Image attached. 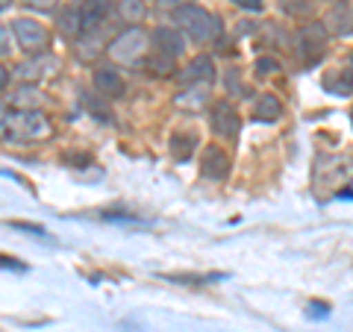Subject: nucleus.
<instances>
[{
	"label": "nucleus",
	"mask_w": 353,
	"mask_h": 332,
	"mask_svg": "<svg viewBox=\"0 0 353 332\" xmlns=\"http://www.w3.org/2000/svg\"><path fill=\"white\" fill-rule=\"evenodd\" d=\"M194 147H197V138L192 136V132H176V136L171 138V150H174V159H180V162H185L194 153Z\"/></svg>",
	"instance_id": "nucleus-16"
},
{
	"label": "nucleus",
	"mask_w": 353,
	"mask_h": 332,
	"mask_svg": "<svg viewBox=\"0 0 353 332\" xmlns=\"http://www.w3.org/2000/svg\"><path fill=\"white\" fill-rule=\"evenodd\" d=\"M80 12H83V36H88V32L101 30V24L109 18V12H112V0H83Z\"/></svg>",
	"instance_id": "nucleus-9"
},
{
	"label": "nucleus",
	"mask_w": 353,
	"mask_h": 332,
	"mask_svg": "<svg viewBox=\"0 0 353 332\" xmlns=\"http://www.w3.org/2000/svg\"><path fill=\"white\" fill-rule=\"evenodd\" d=\"M294 50L306 65L324 59L327 50V24H306L294 32Z\"/></svg>",
	"instance_id": "nucleus-5"
},
{
	"label": "nucleus",
	"mask_w": 353,
	"mask_h": 332,
	"mask_svg": "<svg viewBox=\"0 0 353 332\" xmlns=\"http://www.w3.org/2000/svg\"><path fill=\"white\" fill-rule=\"evenodd\" d=\"M209 121H212L215 136L230 138V141H233V138L239 136V129H241L239 112L233 109V103H227V101H218L212 109H209Z\"/></svg>",
	"instance_id": "nucleus-7"
},
{
	"label": "nucleus",
	"mask_w": 353,
	"mask_h": 332,
	"mask_svg": "<svg viewBox=\"0 0 353 332\" xmlns=\"http://www.w3.org/2000/svg\"><path fill=\"white\" fill-rule=\"evenodd\" d=\"M227 171H230V156L224 153V147L209 145L201 156V174L206 180H224Z\"/></svg>",
	"instance_id": "nucleus-10"
},
{
	"label": "nucleus",
	"mask_w": 353,
	"mask_h": 332,
	"mask_svg": "<svg viewBox=\"0 0 353 332\" xmlns=\"http://www.w3.org/2000/svg\"><path fill=\"white\" fill-rule=\"evenodd\" d=\"M174 24H176V30L185 32V36L194 41H212L221 30V21L212 12H206L203 6H194V3L174 9Z\"/></svg>",
	"instance_id": "nucleus-3"
},
{
	"label": "nucleus",
	"mask_w": 353,
	"mask_h": 332,
	"mask_svg": "<svg viewBox=\"0 0 353 332\" xmlns=\"http://www.w3.org/2000/svg\"><path fill=\"white\" fill-rule=\"evenodd\" d=\"M333 18L336 21H341V9H336V12H333ZM350 24H353V21H350V9H347V12H345V27H339V32H350Z\"/></svg>",
	"instance_id": "nucleus-25"
},
{
	"label": "nucleus",
	"mask_w": 353,
	"mask_h": 332,
	"mask_svg": "<svg viewBox=\"0 0 353 332\" xmlns=\"http://www.w3.org/2000/svg\"><path fill=\"white\" fill-rule=\"evenodd\" d=\"M230 3H236L239 9H248V12H259L262 9V0H230Z\"/></svg>",
	"instance_id": "nucleus-22"
},
{
	"label": "nucleus",
	"mask_w": 353,
	"mask_h": 332,
	"mask_svg": "<svg viewBox=\"0 0 353 332\" xmlns=\"http://www.w3.org/2000/svg\"><path fill=\"white\" fill-rule=\"evenodd\" d=\"M27 9H39V12H50L53 6L59 3V0H21Z\"/></svg>",
	"instance_id": "nucleus-20"
},
{
	"label": "nucleus",
	"mask_w": 353,
	"mask_h": 332,
	"mask_svg": "<svg viewBox=\"0 0 353 332\" xmlns=\"http://www.w3.org/2000/svg\"><path fill=\"white\" fill-rule=\"evenodd\" d=\"M57 27L65 39H77V36H83V12H80V3H68L59 12V21H57Z\"/></svg>",
	"instance_id": "nucleus-13"
},
{
	"label": "nucleus",
	"mask_w": 353,
	"mask_h": 332,
	"mask_svg": "<svg viewBox=\"0 0 353 332\" xmlns=\"http://www.w3.org/2000/svg\"><path fill=\"white\" fill-rule=\"evenodd\" d=\"M145 65H148V71H153L157 76H168V74H174V68H176V62H174V59L159 56V53H153V56H150Z\"/></svg>",
	"instance_id": "nucleus-18"
},
{
	"label": "nucleus",
	"mask_w": 353,
	"mask_h": 332,
	"mask_svg": "<svg viewBox=\"0 0 353 332\" xmlns=\"http://www.w3.org/2000/svg\"><path fill=\"white\" fill-rule=\"evenodd\" d=\"M12 53V32H9L6 24H0V56Z\"/></svg>",
	"instance_id": "nucleus-19"
},
{
	"label": "nucleus",
	"mask_w": 353,
	"mask_h": 332,
	"mask_svg": "<svg viewBox=\"0 0 353 332\" xmlns=\"http://www.w3.org/2000/svg\"><path fill=\"white\" fill-rule=\"evenodd\" d=\"M53 132L48 115L41 109H12L0 106V138L24 145V141H41Z\"/></svg>",
	"instance_id": "nucleus-1"
},
{
	"label": "nucleus",
	"mask_w": 353,
	"mask_h": 332,
	"mask_svg": "<svg viewBox=\"0 0 353 332\" xmlns=\"http://www.w3.org/2000/svg\"><path fill=\"white\" fill-rule=\"evenodd\" d=\"M118 15L124 18V24L139 27L141 21H145V15H148V6H145V0H121V3H118Z\"/></svg>",
	"instance_id": "nucleus-14"
},
{
	"label": "nucleus",
	"mask_w": 353,
	"mask_h": 332,
	"mask_svg": "<svg viewBox=\"0 0 353 332\" xmlns=\"http://www.w3.org/2000/svg\"><path fill=\"white\" fill-rule=\"evenodd\" d=\"M94 88L101 92L103 97H124L127 92V83H124V76H121L115 68H97L94 71Z\"/></svg>",
	"instance_id": "nucleus-12"
},
{
	"label": "nucleus",
	"mask_w": 353,
	"mask_h": 332,
	"mask_svg": "<svg viewBox=\"0 0 353 332\" xmlns=\"http://www.w3.org/2000/svg\"><path fill=\"white\" fill-rule=\"evenodd\" d=\"M212 80H215V65H212L209 56H194L180 71V83L183 85H201V83H212Z\"/></svg>",
	"instance_id": "nucleus-11"
},
{
	"label": "nucleus",
	"mask_w": 353,
	"mask_h": 332,
	"mask_svg": "<svg viewBox=\"0 0 353 332\" xmlns=\"http://www.w3.org/2000/svg\"><path fill=\"white\" fill-rule=\"evenodd\" d=\"M189 3H194V0H159V6H165V9H183Z\"/></svg>",
	"instance_id": "nucleus-23"
},
{
	"label": "nucleus",
	"mask_w": 353,
	"mask_h": 332,
	"mask_svg": "<svg viewBox=\"0 0 353 332\" xmlns=\"http://www.w3.org/2000/svg\"><path fill=\"white\" fill-rule=\"evenodd\" d=\"M283 115V106H280V101L277 97H271V94H262L259 101H256V106H253V118L256 121H277Z\"/></svg>",
	"instance_id": "nucleus-15"
},
{
	"label": "nucleus",
	"mask_w": 353,
	"mask_h": 332,
	"mask_svg": "<svg viewBox=\"0 0 353 332\" xmlns=\"http://www.w3.org/2000/svg\"><path fill=\"white\" fill-rule=\"evenodd\" d=\"M101 50H106L103 48V41H101V36H97V32H88V36H83V41H80V59H85V62H92L97 53Z\"/></svg>",
	"instance_id": "nucleus-17"
},
{
	"label": "nucleus",
	"mask_w": 353,
	"mask_h": 332,
	"mask_svg": "<svg viewBox=\"0 0 353 332\" xmlns=\"http://www.w3.org/2000/svg\"><path fill=\"white\" fill-rule=\"evenodd\" d=\"M12 3H15V0H0V12H6V9L12 6Z\"/></svg>",
	"instance_id": "nucleus-26"
},
{
	"label": "nucleus",
	"mask_w": 353,
	"mask_h": 332,
	"mask_svg": "<svg viewBox=\"0 0 353 332\" xmlns=\"http://www.w3.org/2000/svg\"><path fill=\"white\" fill-rule=\"evenodd\" d=\"M57 71H59V59L50 56V53H39V56H30L24 62H18L12 76L21 80L24 85H36L41 80H48V76H53Z\"/></svg>",
	"instance_id": "nucleus-6"
},
{
	"label": "nucleus",
	"mask_w": 353,
	"mask_h": 332,
	"mask_svg": "<svg viewBox=\"0 0 353 332\" xmlns=\"http://www.w3.org/2000/svg\"><path fill=\"white\" fill-rule=\"evenodd\" d=\"M148 48H150V36L141 27H127L124 32L106 44V53L115 65H127V68H136V65H145L148 56Z\"/></svg>",
	"instance_id": "nucleus-2"
},
{
	"label": "nucleus",
	"mask_w": 353,
	"mask_h": 332,
	"mask_svg": "<svg viewBox=\"0 0 353 332\" xmlns=\"http://www.w3.org/2000/svg\"><path fill=\"white\" fill-rule=\"evenodd\" d=\"M9 80H12V71H9V68H6V65H3V62H0V92H3V88L9 85Z\"/></svg>",
	"instance_id": "nucleus-24"
},
{
	"label": "nucleus",
	"mask_w": 353,
	"mask_h": 332,
	"mask_svg": "<svg viewBox=\"0 0 353 332\" xmlns=\"http://www.w3.org/2000/svg\"><path fill=\"white\" fill-rule=\"evenodd\" d=\"M15 32V41L18 48L27 53V56H39V53H48L50 48V30L39 24L36 18H18L12 24Z\"/></svg>",
	"instance_id": "nucleus-4"
},
{
	"label": "nucleus",
	"mask_w": 353,
	"mask_h": 332,
	"mask_svg": "<svg viewBox=\"0 0 353 332\" xmlns=\"http://www.w3.org/2000/svg\"><path fill=\"white\" fill-rule=\"evenodd\" d=\"M277 68H280V65L274 62V59H259L256 62V74L259 76H268V71H277Z\"/></svg>",
	"instance_id": "nucleus-21"
},
{
	"label": "nucleus",
	"mask_w": 353,
	"mask_h": 332,
	"mask_svg": "<svg viewBox=\"0 0 353 332\" xmlns=\"http://www.w3.org/2000/svg\"><path fill=\"white\" fill-rule=\"evenodd\" d=\"M150 44H153V53H159V56H168V59H180L183 50H185V39L183 32L176 27H157L150 36Z\"/></svg>",
	"instance_id": "nucleus-8"
}]
</instances>
